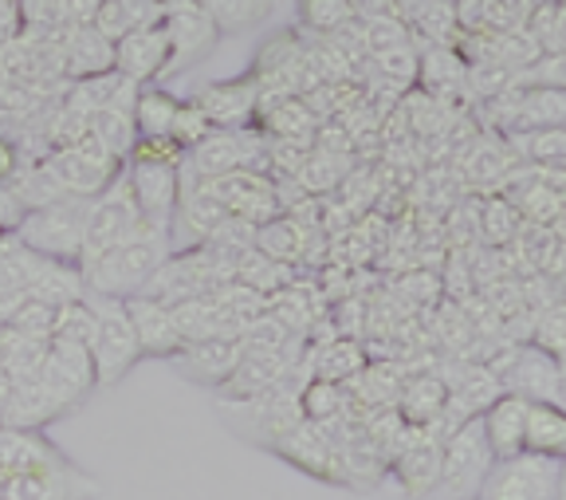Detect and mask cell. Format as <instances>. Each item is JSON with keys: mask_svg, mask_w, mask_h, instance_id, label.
Masks as SVG:
<instances>
[{"mask_svg": "<svg viewBox=\"0 0 566 500\" xmlns=\"http://www.w3.org/2000/svg\"><path fill=\"white\" fill-rule=\"evenodd\" d=\"M444 403H449V386H444L441 375H406L394 410L406 426H433L441 418Z\"/></svg>", "mask_w": 566, "mask_h": 500, "instance_id": "obj_21", "label": "cell"}, {"mask_svg": "<svg viewBox=\"0 0 566 500\" xmlns=\"http://www.w3.org/2000/svg\"><path fill=\"white\" fill-rule=\"evenodd\" d=\"M232 280H237V284H248L260 295H275L280 288L295 284V269H287V264H280V260L264 257L260 249H244L237 257Z\"/></svg>", "mask_w": 566, "mask_h": 500, "instance_id": "obj_26", "label": "cell"}, {"mask_svg": "<svg viewBox=\"0 0 566 500\" xmlns=\"http://www.w3.org/2000/svg\"><path fill=\"white\" fill-rule=\"evenodd\" d=\"M17 170H20V146L9 135H0V186H9Z\"/></svg>", "mask_w": 566, "mask_h": 500, "instance_id": "obj_43", "label": "cell"}, {"mask_svg": "<svg viewBox=\"0 0 566 500\" xmlns=\"http://www.w3.org/2000/svg\"><path fill=\"white\" fill-rule=\"evenodd\" d=\"M169 67L166 28H134L115 44V72L130 83H154Z\"/></svg>", "mask_w": 566, "mask_h": 500, "instance_id": "obj_15", "label": "cell"}, {"mask_svg": "<svg viewBox=\"0 0 566 500\" xmlns=\"http://www.w3.org/2000/svg\"><path fill=\"white\" fill-rule=\"evenodd\" d=\"M492 461L495 457L484 438L480 418L464 421L441 449V485L437 489H449L457 497H472L480 489V481H484V473L492 469Z\"/></svg>", "mask_w": 566, "mask_h": 500, "instance_id": "obj_10", "label": "cell"}, {"mask_svg": "<svg viewBox=\"0 0 566 500\" xmlns=\"http://www.w3.org/2000/svg\"><path fill=\"white\" fill-rule=\"evenodd\" d=\"M480 229H484V241L492 244V249H504V244H512L515 237H520L523 217L515 213V206L504 194H495L480 206Z\"/></svg>", "mask_w": 566, "mask_h": 500, "instance_id": "obj_32", "label": "cell"}, {"mask_svg": "<svg viewBox=\"0 0 566 500\" xmlns=\"http://www.w3.org/2000/svg\"><path fill=\"white\" fill-rule=\"evenodd\" d=\"M527 398L520 394H500L484 414H480V426H484V438L492 446V457H515L523 454V429H527Z\"/></svg>", "mask_w": 566, "mask_h": 500, "instance_id": "obj_19", "label": "cell"}, {"mask_svg": "<svg viewBox=\"0 0 566 500\" xmlns=\"http://www.w3.org/2000/svg\"><path fill=\"white\" fill-rule=\"evenodd\" d=\"M0 383H4V371H0Z\"/></svg>", "mask_w": 566, "mask_h": 500, "instance_id": "obj_47", "label": "cell"}, {"mask_svg": "<svg viewBox=\"0 0 566 500\" xmlns=\"http://www.w3.org/2000/svg\"><path fill=\"white\" fill-rule=\"evenodd\" d=\"M452 500H480V497H476V492H472V497H452Z\"/></svg>", "mask_w": 566, "mask_h": 500, "instance_id": "obj_46", "label": "cell"}, {"mask_svg": "<svg viewBox=\"0 0 566 500\" xmlns=\"http://www.w3.org/2000/svg\"><path fill=\"white\" fill-rule=\"evenodd\" d=\"M193 103L205 111L212 131H244V126H252L260 115V87L252 75L209 83V87H201V95H197Z\"/></svg>", "mask_w": 566, "mask_h": 500, "instance_id": "obj_14", "label": "cell"}, {"mask_svg": "<svg viewBox=\"0 0 566 500\" xmlns=\"http://www.w3.org/2000/svg\"><path fill=\"white\" fill-rule=\"evenodd\" d=\"M300 410L307 421L327 426V421H335L346 414V390L338 383H327V378H311V383L300 390Z\"/></svg>", "mask_w": 566, "mask_h": 500, "instance_id": "obj_31", "label": "cell"}, {"mask_svg": "<svg viewBox=\"0 0 566 500\" xmlns=\"http://www.w3.org/2000/svg\"><path fill=\"white\" fill-rule=\"evenodd\" d=\"M209 135H212V123L205 118V111L197 107L193 98H189V103H181V111H177L174 126H169V138H174V143L189 154L197 143H205Z\"/></svg>", "mask_w": 566, "mask_h": 500, "instance_id": "obj_38", "label": "cell"}, {"mask_svg": "<svg viewBox=\"0 0 566 500\" xmlns=\"http://www.w3.org/2000/svg\"><path fill=\"white\" fill-rule=\"evenodd\" d=\"M40 162H44V170L52 174V181L67 197H98L126 170V162H118L91 131L75 146H60V150L44 154Z\"/></svg>", "mask_w": 566, "mask_h": 500, "instance_id": "obj_5", "label": "cell"}, {"mask_svg": "<svg viewBox=\"0 0 566 500\" xmlns=\"http://www.w3.org/2000/svg\"><path fill=\"white\" fill-rule=\"evenodd\" d=\"M52 315H55V308H44V304H35V300H28L9 327L28 331V335H35V340H52Z\"/></svg>", "mask_w": 566, "mask_h": 500, "instance_id": "obj_42", "label": "cell"}, {"mask_svg": "<svg viewBox=\"0 0 566 500\" xmlns=\"http://www.w3.org/2000/svg\"><path fill=\"white\" fill-rule=\"evenodd\" d=\"M295 9H300V24L315 37H338L354 20L350 0H295Z\"/></svg>", "mask_w": 566, "mask_h": 500, "instance_id": "obj_30", "label": "cell"}, {"mask_svg": "<svg viewBox=\"0 0 566 500\" xmlns=\"http://www.w3.org/2000/svg\"><path fill=\"white\" fill-rule=\"evenodd\" d=\"M311 363H315V378H327V383H350L358 371H363L370 358H366V351L358 347L354 340H346V335H338V340L323 343V347L311 355Z\"/></svg>", "mask_w": 566, "mask_h": 500, "instance_id": "obj_27", "label": "cell"}, {"mask_svg": "<svg viewBox=\"0 0 566 500\" xmlns=\"http://www.w3.org/2000/svg\"><path fill=\"white\" fill-rule=\"evenodd\" d=\"M366 28V48L370 55H386V52H398V48L413 44V32L401 17H378V20H363Z\"/></svg>", "mask_w": 566, "mask_h": 500, "instance_id": "obj_36", "label": "cell"}, {"mask_svg": "<svg viewBox=\"0 0 566 500\" xmlns=\"http://www.w3.org/2000/svg\"><path fill=\"white\" fill-rule=\"evenodd\" d=\"M177 111H181V98L169 95L158 83H142L138 95H134V131H138V138L169 135Z\"/></svg>", "mask_w": 566, "mask_h": 500, "instance_id": "obj_25", "label": "cell"}, {"mask_svg": "<svg viewBox=\"0 0 566 500\" xmlns=\"http://www.w3.org/2000/svg\"><path fill=\"white\" fill-rule=\"evenodd\" d=\"M126 162H154V166H181L186 162V150L174 143L169 135L161 138H138Z\"/></svg>", "mask_w": 566, "mask_h": 500, "instance_id": "obj_40", "label": "cell"}, {"mask_svg": "<svg viewBox=\"0 0 566 500\" xmlns=\"http://www.w3.org/2000/svg\"><path fill=\"white\" fill-rule=\"evenodd\" d=\"M161 28H166V37H169L166 75H177V72H186V67H193V63H201L205 55L217 48V40H221L212 17L197 0H166Z\"/></svg>", "mask_w": 566, "mask_h": 500, "instance_id": "obj_6", "label": "cell"}, {"mask_svg": "<svg viewBox=\"0 0 566 500\" xmlns=\"http://www.w3.org/2000/svg\"><path fill=\"white\" fill-rule=\"evenodd\" d=\"M374 67H378L381 80H394L401 87H409L417 80V72H421V60H417L413 48H398V52L374 55Z\"/></svg>", "mask_w": 566, "mask_h": 500, "instance_id": "obj_39", "label": "cell"}, {"mask_svg": "<svg viewBox=\"0 0 566 500\" xmlns=\"http://www.w3.org/2000/svg\"><path fill=\"white\" fill-rule=\"evenodd\" d=\"M95 497H98V481L87 469H80V465L71 461V457L0 481V500H95Z\"/></svg>", "mask_w": 566, "mask_h": 500, "instance_id": "obj_7", "label": "cell"}, {"mask_svg": "<svg viewBox=\"0 0 566 500\" xmlns=\"http://www.w3.org/2000/svg\"><path fill=\"white\" fill-rule=\"evenodd\" d=\"M126 312H130V323L138 331V347L142 358H174L177 351L186 347L181 331L174 323V312L158 300H146V295H130L126 300Z\"/></svg>", "mask_w": 566, "mask_h": 500, "instance_id": "obj_16", "label": "cell"}, {"mask_svg": "<svg viewBox=\"0 0 566 500\" xmlns=\"http://www.w3.org/2000/svg\"><path fill=\"white\" fill-rule=\"evenodd\" d=\"M515 143L531 166H566V126L527 131V135H515Z\"/></svg>", "mask_w": 566, "mask_h": 500, "instance_id": "obj_33", "label": "cell"}, {"mask_svg": "<svg viewBox=\"0 0 566 500\" xmlns=\"http://www.w3.org/2000/svg\"><path fill=\"white\" fill-rule=\"evenodd\" d=\"M531 343L566 363V292L551 295L547 304L535 312V327H531Z\"/></svg>", "mask_w": 566, "mask_h": 500, "instance_id": "obj_28", "label": "cell"}, {"mask_svg": "<svg viewBox=\"0 0 566 500\" xmlns=\"http://www.w3.org/2000/svg\"><path fill=\"white\" fill-rule=\"evenodd\" d=\"M523 454L566 461V410L558 403H531L527 429H523Z\"/></svg>", "mask_w": 566, "mask_h": 500, "instance_id": "obj_23", "label": "cell"}, {"mask_svg": "<svg viewBox=\"0 0 566 500\" xmlns=\"http://www.w3.org/2000/svg\"><path fill=\"white\" fill-rule=\"evenodd\" d=\"M417 80L429 87V95H441L449 83L464 80V60H460L457 52H449V48H433V52L421 60V72H417Z\"/></svg>", "mask_w": 566, "mask_h": 500, "instance_id": "obj_35", "label": "cell"}, {"mask_svg": "<svg viewBox=\"0 0 566 500\" xmlns=\"http://www.w3.org/2000/svg\"><path fill=\"white\" fill-rule=\"evenodd\" d=\"M212 189H217V197H221L224 213L252 225V229L283 213L280 189H275V181L268 178V174H256V170L224 174V178L212 181Z\"/></svg>", "mask_w": 566, "mask_h": 500, "instance_id": "obj_13", "label": "cell"}, {"mask_svg": "<svg viewBox=\"0 0 566 500\" xmlns=\"http://www.w3.org/2000/svg\"><path fill=\"white\" fill-rule=\"evenodd\" d=\"M115 72V44H106L95 28H67L60 55V75L67 80H98V75Z\"/></svg>", "mask_w": 566, "mask_h": 500, "instance_id": "obj_17", "label": "cell"}, {"mask_svg": "<svg viewBox=\"0 0 566 500\" xmlns=\"http://www.w3.org/2000/svg\"><path fill=\"white\" fill-rule=\"evenodd\" d=\"M515 87H551L566 91V52H543L539 60L515 75Z\"/></svg>", "mask_w": 566, "mask_h": 500, "instance_id": "obj_37", "label": "cell"}, {"mask_svg": "<svg viewBox=\"0 0 566 500\" xmlns=\"http://www.w3.org/2000/svg\"><path fill=\"white\" fill-rule=\"evenodd\" d=\"M91 28H95V32L106 40V44H118V40H123L126 32H130V24H126L123 0H98L95 17H91Z\"/></svg>", "mask_w": 566, "mask_h": 500, "instance_id": "obj_41", "label": "cell"}, {"mask_svg": "<svg viewBox=\"0 0 566 500\" xmlns=\"http://www.w3.org/2000/svg\"><path fill=\"white\" fill-rule=\"evenodd\" d=\"M504 394H520L527 403H558V390H563V366L555 355H547L535 343H515L512 363L504 366Z\"/></svg>", "mask_w": 566, "mask_h": 500, "instance_id": "obj_12", "label": "cell"}, {"mask_svg": "<svg viewBox=\"0 0 566 500\" xmlns=\"http://www.w3.org/2000/svg\"><path fill=\"white\" fill-rule=\"evenodd\" d=\"M63 449L44 438V429H20L0 421V477H17L40 465L63 461Z\"/></svg>", "mask_w": 566, "mask_h": 500, "instance_id": "obj_18", "label": "cell"}, {"mask_svg": "<svg viewBox=\"0 0 566 500\" xmlns=\"http://www.w3.org/2000/svg\"><path fill=\"white\" fill-rule=\"evenodd\" d=\"M28 300H35V304H44V308L75 304V300H87V280H83L80 264L40 257L32 280H28Z\"/></svg>", "mask_w": 566, "mask_h": 500, "instance_id": "obj_20", "label": "cell"}, {"mask_svg": "<svg viewBox=\"0 0 566 500\" xmlns=\"http://www.w3.org/2000/svg\"><path fill=\"white\" fill-rule=\"evenodd\" d=\"M275 457H283L287 465H295L300 473L315 477V481L327 485H346V469H343V454H338L335 438L327 434V426L303 418L295 429H287L280 441L272 446Z\"/></svg>", "mask_w": 566, "mask_h": 500, "instance_id": "obj_8", "label": "cell"}, {"mask_svg": "<svg viewBox=\"0 0 566 500\" xmlns=\"http://www.w3.org/2000/svg\"><path fill=\"white\" fill-rule=\"evenodd\" d=\"M48 343L52 340H35L20 327H0V371H4V383H28V378L40 375V366L48 358Z\"/></svg>", "mask_w": 566, "mask_h": 500, "instance_id": "obj_24", "label": "cell"}, {"mask_svg": "<svg viewBox=\"0 0 566 500\" xmlns=\"http://www.w3.org/2000/svg\"><path fill=\"white\" fill-rule=\"evenodd\" d=\"M174 257V241L169 232L161 229H146L138 232L134 241L118 244V249L103 252L91 264H83V280H87L91 295H115V300H130L146 288V280Z\"/></svg>", "mask_w": 566, "mask_h": 500, "instance_id": "obj_1", "label": "cell"}, {"mask_svg": "<svg viewBox=\"0 0 566 500\" xmlns=\"http://www.w3.org/2000/svg\"><path fill=\"white\" fill-rule=\"evenodd\" d=\"M87 213L91 197H60L52 206L24 213V221L17 225V241L44 260L80 264L83 241H87Z\"/></svg>", "mask_w": 566, "mask_h": 500, "instance_id": "obj_2", "label": "cell"}, {"mask_svg": "<svg viewBox=\"0 0 566 500\" xmlns=\"http://www.w3.org/2000/svg\"><path fill=\"white\" fill-rule=\"evenodd\" d=\"M52 340H71V343H95V308L91 300H75V304L55 308L52 315Z\"/></svg>", "mask_w": 566, "mask_h": 500, "instance_id": "obj_34", "label": "cell"}, {"mask_svg": "<svg viewBox=\"0 0 566 500\" xmlns=\"http://www.w3.org/2000/svg\"><path fill=\"white\" fill-rule=\"evenodd\" d=\"M563 492V461L535 454L495 457L480 481V500H558Z\"/></svg>", "mask_w": 566, "mask_h": 500, "instance_id": "obj_4", "label": "cell"}, {"mask_svg": "<svg viewBox=\"0 0 566 500\" xmlns=\"http://www.w3.org/2000/svg\"><path fill=\"white\" fill-rule=\"evenodd\" d=\"M91 308H95V343H91V355H95V390H111L115 383H123L134 366L142 363L138 347V331L126 312V300L115 295H91Z\"/></svg>", "mask_w": 566, "mask_h": 500, "instance_id": "obj_3", "label": "cell"}, {"mask_svg": "<svg viewBox=\"0 0 566 500\" xmlns=\"http://www.w3.org/2000/svg\"><path fill=\"white\" fill-rule=\"evenodd\" d=\"M24 304H28V292H0V327H9Z\"/></svg>", "mask_w": 566, "mask_h": 500, "instance_id": "obj_44", "label": "cell"}, {"mask_svg": "<svg viewBox=\"0 0 566 500\" xmlns=\"http://www.w3.org/2000/svg\"><path fill=\"white\" fill-rule=\"evenodd\" d=\"M212 17L217 32H244V28L260 24L272 9V0H197Z\"/></svg>", "mask_w": 566, "mask_h": 500, "instance_id": "obj_29", "label": "cell"}, {"mask_svg": "<svg viewBox=\"0 0 566 500\" xmlns=\"http://www.w3.org/2000/svg\"><path fill=\"white\" fill-rule=\"evenodd\" d=\"M252 249L280 260V264H287V269H300V260H307V249H311V229H303L295 217L280 213V217H272V221L256 225Z\"/></svg>", "mask_w": 566, "mask_h": 500, "instance_id": "obj_22", "label": "cell"}, {"mask_svg": "<svg viewBox=\"0 0 566 500\" xmlns=\"http://www.w3.org/2000/svg\"><path fill=\"white\" fill-rule=\"evenodd\" d=\"M126 186L134 206L150 229L169 232L181 206V166H154V162H126Z\"/></svg>", "mask_w": 566, "mask_h": 500, "instance_id": "obj_9", "label": "cell"}, {"mask_svg": "<svg viewBox=\"0 0 566 500\" xmlns=\"http://www.w3.org/2000/svg\"><path fill=\"white\" fill-rule=\"evenodd\" d=\"M12 241V232H4V229H0V252H4V244H9Z\"/></svg>", "mask_w": 566, "mask_h": 500, "instance_id": "obj_45", "label": "cell"}, {"mask_svg": "<svg viewBox=\"0 0 566 500\" xmlns=\"http://www.w3.org/2000/svg\"><path fill=\"white\" fill-rule=\"evenodd\" d=\"M240 358H244V343H240V335H217V340L186 343V347L169 358V366H174L186 383L221 390V386L237 375Z\"/></svg>", "mask_w": 566, "mask_h": 500, "instance_id": "obj_11", "label": "cell"}]
</instances>
